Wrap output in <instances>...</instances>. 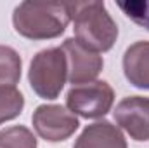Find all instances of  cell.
Returning <instances> with one entry per match:
<instances>
[{
    "label": "cell",
    "instance_id": "obj_1",
    "mask_svg": "<svg viewBox=\"0 0 149 148\" xmlns=\"http://www.w3.org/2000/svg\"><path fill=\"white\" fill-rule=\"evenodd\" d=\"M71 21V4L21 2L12 12L14 30L30 40L61 37Z\"/></svg>",
    "mask_w": 149,
    "mask_h": 148
},
{
    "label": "cell",
    "instance_id": "obj_2",
    "mask_svg": "<svg viewBox=\"0 0 149 148\" xmlns=\"http://www.w3.org/2000/svg\"><path fill=\"white\" fill-rule=\"evenodd\" d=\"M74 38L94 52H108L118 38V25L104 2L71 4Z\"/></svg>",
    "mask_w": 149,
    "mask_h": 148
},
{
    "label": "cell",
    "instance_id": "obj_3",
    "mask_svg": "<svg viewBox=\"0 0 149 148\" xmlns=\"http://www.w3.org/2000/svg\"><path fill=\"white\" fill-rule=\"evenodd\" d=\"M68 80V59L61 47H50L37 52L30 63L28 82L42 99L59 98Z\"/></svg>",
    "mask_w": 149,
    "mask_h": 148
},
{
    "label": "cell",
    "instance_id": "obj_4",
    "mask_svg": "<svg viewBox=\"0 0 149 148\" xmlns=\"http://www.w3.org/2000/svg\"><path fill=\"white\" fill-rule=\"evenodd\" d=\"M114 91L106 80H94L88 84L73 85L66 94L68 110L83 118L104 117L113 108Z\"/></svg>",
    "mask_w": 149,
    "mask_h": 148
},
{
    "label": "cell",
    "instance_id": "obj_5",
    "mask_svg": "<svg viewBox=\"0 0 149 148\" xmlns=\"http://www.w3.org/2000/svg\"><path fill=\"white\" fill-rule=\"evenodd\" d=\"M33 129L49 143H59L71 138L80 127L76 115L63 105H40L31 115Z\"/></svg>",
    "mask_w": 149,
    "mask_h": 148
},
{
    "label": "cell",
    "instance_id": "obj_6",
    "mask_svg": "<svg viewBox=\"0 0 149 148\" xmlns=\"http://www.w3.org/2000/svg\"><path fill=\"white\" fill-rule=\"evenodd\" d=\"M68 59V80L73 85L94 82L102 72L104 59L99 52L80 44L76 38H66L61 45Z\"/></svg>",
    "mask_w": 149,
    "mask_h": 148
},
{
    "label": "cell",
    "instance_id": "obj_7",
    "mask_svg": "<svg viewBox=\"0 0 149 148\" xmlns=\"http://www.w3.org/2000/svg\"><path fill=\"white\" fill-rule=\"evenodd\" d=\"M114 120L132 140L149 141V98H123L114 108Z\"/></svg>",
    "mask_w": 149,
    "mask_h": 148
},
{
    "label": "cell",
    "instance_id": "obj_8",
    "mask_svg": "<svg viewBox=\"0 0 149 148\" xmlns=\"http://www.w3.org/2000/svg\"><path fill=\"white\" fill-rule=\"evenodd\" d=\"M73 148H128V145L120 127L108 120H99L81 131Z\"/></svg>",
    "mask_w": 149,
    "mask_h": 148
},
{
    "label": "cell",
    "instance_id": "obj_9",
    "mask_svg": "<svg viewBox=\"0 0 149 148\" xmlns=\"http://www.w3.org/2000/svg\"><path fill=\"white\" fill-rule=\"evenodd\" d=\"M123 73L134 87L149 89V40H139L125 51Z\"/></svg>",
    "mask_w": 149,
    "mask_h": 148
},
{
    "label": "cell",
    "instance_id": "obj_10",
    "mask_svg": "<svg viewBox=\"0 0 149 148\" xmlns=\"http://www.w3.org/2000/svg\"><path fill=\"white\" fill-rule=\"evenodd\" d=\"M23 59L16 49L9 45H0V85L16 87L21 80Z\"/></svg>",
    "mask_w": 149,
    "mask_h": 148
},
{
    "label": "cell",
    "instance_id": "obj_11",
    "mask_svg": "<svg viewBox=\"0 0 149 148\" xmlns=\"http://www.w3.org/2000/svg\"><path fill=\"white\" fill-rule=\"evenodd\" d=\"M24 108V96L16 87L0 85V125L19 117Z\"/></svg>",
    "mask_w": 149,
    "mask_h": 148
},
{
    "label": "cell",
    "instance_id": "obj_12",
    "mask_svg": "<svg viewBox=\"0 0 149 148\" xmlns=\"http://www.w3.org/2000/svg\"><path fill=\"white\" fill-rule=\"evenodd\" d=\"M37 136L24 125H10L0 131V148H37Z\"/></svg>",
    "mask_w": 149,
    "mask_h": 148
},
{
    "label": "cell",
    "instance_id": "obj_13",
    "mask_svg": "<svg viewBox=\"0 0 149 148\" xmlns=\"http://www.w3.org/2000/svg\"><path fill=\"white\" fill-rule=\"evenodd\" d=\"M118 7L128 19L149 32V0H125L118 2Z\"/></svg>",
    "mask_w": 149,
    "mask_h": 148
}]
</instances>
